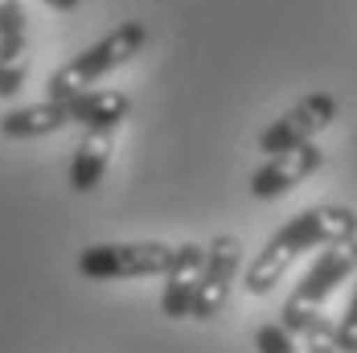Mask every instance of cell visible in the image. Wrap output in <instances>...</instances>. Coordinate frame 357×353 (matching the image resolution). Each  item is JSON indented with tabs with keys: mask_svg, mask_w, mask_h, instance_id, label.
I'll return each instance as SVG.
<instances>
[{
	"mask_svg": "<svg viewBox=\"0 0 357 353\" xmlns=\"http://www.w3.org/2000/svg\"><path fill=\"white\" fill-rule=\"evenodd\" d=\"M357 271V239H345V243H333L317 255V263L304 271V280L296 283V292L284 300V313H280V324L296 337L300 324H308L312 317H321L324 300L341 287Z\"/></svg>",
	"mask_w": 357,
	"mask_h": 353,
	"instance_id": "3",
	"label": "cell"
},
{
	"mask_svg": "<svg viewBox=\"0 0 357 353\" xmlns=\"http://www.w3.org/2000/svg\"><path fill=\"white\" fill-rule=\"evenodd\" d=\"M144 41H148V25H144V21H123V25H115V29H111L103 41H95L86 54L70 58L62 70H54L50 87H45V99L70 103V99H78V95L95 91L99 78H107L115 66H123L128 58L140 54Z\"/></svg>",
	"mask_w": 357,
	"mask_h": 353,
	"instance_id": "2",
	"label": "cell"
},
{
	"mask_svg": "<svg viewBox=\"0 0 357 353\" xmlns=\"http://www.w3.org/2000/svg\"><path fill=\"white\" fill-rule=\"evenodd\" d=\"M345 239H357V213L349 206H308L296 218H287L284 226L263 243V250L247 263L243 287L250 296H267L300 255H308L317 247L324 250L333 243H345Z\"/></svg>",
	"mask_w": 357,
	"mask_h": 353,
	"instance_id": "1",
	"label": "cell"
},
{
	"mask_svg": "<svg viewBox=\"0 0 357 353\" xmlns=\"http://www.w3.org/2000/svg\"><path fill=\"white\" fill-rule=\"evenodd\" d=\"M296 337L304 341V353H345L337 345V324L324 317H312L308 324H300Z\"/></svg>",
	"mask_w": 357,
	"mask_h": 353,
	"instance_id": "12",
	"label": "cell"
},
{
	"mask_svg": "<svg viewBox=\"0 0 357 353\" xmlns=\"http://www.w3.org/2000/svg\"><path fill=\"white\" fill-rule=\"evenodd\" d=\"M202 276H206V247L181 243L177 255H173V267L165 271V292H160V313H165L169 320L193 317Z\"/></svg>",
	"mask_w": 357,
	"mask_h": 353,
	"instance_id": "8",
	"label": "cell"
},
{
	"mask_svg": "<svg viewBox=\"0 0 357 353\" xmlns=\"http://www.w3.org/2000/svg\"><path fill=\"white\" fill-rule=\"evenodd\" d=\"M41 4H50V8H58V13H74L82 0H41Z\"/></svg>",
	"mask_w": 357,
	"mask_h": 353,
	"instance_id": "15",
	"label": "cell"
},
{
	"mask_svg": "<svg viewBox=\"0 0 357 353\" xmlns=\"http://www.w3.org/2000/svg\"><path fill=\"white\" fill-rule=\"evenodd\" d=\"M111 152H115V132H86L78 148H74L70 160V189L74 193H91L99 189V181L111 165Z\"/></svg>",
	"mask_w": 357,
	"mask_h": 353,
	"instance_id": "11",
	"label": "cell"
},
{
	"mask_svg": "<svg viewBox=\"0 0 357 353\" xmlns=\"http://www.w3.org/2000/svg\"><path fill=\"white\" fill-rule=\"evenodd\" d=\"M333 119H337V95L312 91V95H304L296 107H287L280 119H271L259 132V148L267 156H280V152H291L300 144H317V136H321Z\"/></svg>",
	"mask_w": 357,
	"mask_h": 353,
	"instance_id": "5",
	"label": "cell"
},
{
	"mask_svg": "<svg viewBox=\"0 0 357 353\" xmlns=\"http://www.w3.org/2000/svg\"><path fill=\"white\" fill-rule=\"evenodd\" d=\"M337 345L345 353H357V283H354V296H349L341 320H337Z\"/></svg>",
	"mask_w": 357,
	"mask_h": 353,
	"instance_id": "14",
	"label": "cell"
},
{
	"mask_svg": "<svg viewBox=\"0 0 357 353\" xmlns=\"http://www.w3.org/2000/svg\"><path fill=\"white\" fill-rule=\"evenodd\" d=\"M177 247L169 243H95L78 255V271L86 280H140L165 276Z\"/></svg>",
	"mask_w": 357,
	"mask_h": 353,
	"instance_id": "4",
	"label": "cell"
},
{
	"mask_svg": "<svg viewBox=\"0 0 357 353\" xmlns=\"http://www.w3.org/2000/svg\"><path fill=\"white\" fill-rule=\"evenodd\" d=\"M255 345H259V353H300V350H296V337L287 333L280 320H271V324H259V333H255Z\"/></svg>",
	"mask_w": 357,
	"mask_h": 353,
	"instance_id": "13",
	"label": "cell"
},
{
	"mask_svg": "<svg viewBox=\"0 0 357 353\" xmlns=\"http://www.w3.org/2000/svg\"><path fill=\"white\" fill-rule=\"evenodd\" d=\"M70 123V103L58 99H41L29 107H13L0 115V132L8 140H37V136H54Z\"/></svg>",
	"mask_w": 357,
	"mask_h": 353,
	"instance_id": "9",
	"label": "cell"
},
{
	"mask_svg": "<svg viewBox=\"0 0 357 353\" xmlns=\"http://www.w3.org/2000/svg\"><path fill=\"white\" fill-rule=\"evenodd\" d=\"M132 111V99L123 91H86L70 99V123H82L86 132H115Z\"/></svg>",
	"mask_w": 357,
	"mask_h": 353,
	"instance_id": "10",
	"label": "cell"
},
{
	"mask_svg": "<svg viewBox=\"0 0 357 353\" xmlns=\"http://www.w3.org/2000/svg\"><path fill=\"white\" fill-rule=\"evenodd\" d=\"M238 271H243V239L238 234H218L206 247V276H202V287H197L193 320H214L226 313Z\"/></svg>",
	"mask_w": 357,
	"mask_h": 353,
	"instance_id": "6",
	"label": "cell"
},
{
	"mask_svg": "<svg viewBox=\"0 0 357 353\" xmlns=\"http://www.w3.org/2000/svg\"><path fill=\"white\" fill-rule=\"evenodd\" d=\"M324 152L317 144H300L291 152H280V156H267V165H259L255 176H250V193L259 202H271V197H284L287 189H296L300 181H308L312 173H321Z\"/></svg>",
	"mask_w": 357,
	"mask_h": 353,
	"instance_id": "7",
	"label": "cell"
}]
</instances>
